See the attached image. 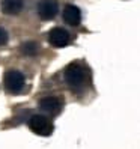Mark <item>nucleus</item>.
<instances>
[{
	"label": "nucleus",
	"mask_w": 140,
	"mask_h": 149,
	"mask_svg": "<svg viewBox=\"0 0 140 149\" xmlns=\"http://www.w3.org/2000/svg\"><path fill=\"white\" fill-rule=\"evenodd\" d=\"M84 77H86L84 68L77 63L69 65L65 69V81L72 89H78V87H81L84 84Z\"/></svg>",
	"instance_id": "obj_1"
},
{
	"label": "nucleus",
	"mask_w": 140,
	"mask_h": 149,
	"mask_svg": "<svg viewBox=\"0 0 140 149\" xmlns=\"http://www.w3.org/2000/svg\"><path fill=\"white\" fill-rule=\"evenodd\" d=\"M69 33L62 29V27H54L48 32V42L51 44L53 47L60 48V47H65L69 44Z\"/></svg>",
	"instance_id": "obj_5"
},
{
	"label": "nucleus",
	"mask_w": 140,
	"mask_h": 149,
	"mask_svg": "<svg viewBox=\"0 0 140 149\" xmlns=\"http://www.w3.org/2000/svg\"><path fill=\"white\" fill-rule=\"evenodd\" d=\"M3 83H5L6 91L9 93H18L24 87V75L20 71L11 69V71H6Z\"/></svg>",
	"instance_id": "obj_3"
},
{
	"label": "nucleus",
	"mask_w": 140,
	"mask_h": 149,
	"mask_svg": "<svg viewBox=\"0 0 140 149\" xmlns=\"http://www.w3.org/2000/svg\"><path fill=\"white\" fill-rule=\"evenodd\" d=\"M62 15H63L65 23H68L69 26H78L81 21V12L74 5H66Z\"/></svg>",
	"instance_id": "obj_6"
},
{
	"label": "nucleus",
	"mask_w": 140,
	"mask_h": 149,
	"mask_svg": "<svg viewBox=\"0 0 140 149\" xmlns=\"http://www.w3.org/2000/svg\"><path fill=\"white\" fill-rule=\"evenodd\" d=\"M59 12V3L56 0H41L38 3V15L42 20H53Z\"/></svg>",
	"instance_id": "obj_4"
},
{
	"label": "nucleus",
	"mask_w": 140,
	"mask_h": 149,
	"mask_svg": "<svg viewBox=\"0 0 140 149\" xmlns=\"http://www.w3.org/2000/svg\"><path fill=\"white\" fill-rule=\"evenodd\" d=\"M39 107L48 115H56L60 110V101L56 96H47V98H42L39 101Z\"/></svg>",
	"instance_id": "obj_7"
},
{
	"label": "nucleus",
	"mask_w": 140,
	"mask_h": 149,
	"mask_svg": "<svg viewBox=\"0 0 140 149\" xmlns=\"http://www.w3.org/2000/svg\"><path fill=\"white\" fill-rule=\"evenodd\" d=\"M29 128L38 136H50L53 133V124L51 120L42 115H33L29 119Z\"/></svg>",
	"instance_id": "obj_2"
},
{
	"label": "nucleus",
	"mask_w": 140,
	"mask_h": 149,
	"mask_svg": "<svg viewBox=\"0 0 140 149\" xmlns=\"http://www.w3.org/2000/svg\"><path fill=\"white\" fill-rule=\"evenodd\" d=\"M38 50H39V45L33 41H27V42L21 44V53L26 56H35L38 53Z\"/></svg>",
	"instance_id": "obj_9"
},
{
	"label": "nucleus",
	"mask_w": 140,
	"mask_h": 149,
	"mask_svg": "<svg viewBox=\"0 0 140 149\" xmlns=\"http://www.w3.org/2000/svg\"><path fill=\"white\" fill-rule=\"evenodd\" d=\"M23 0H2V11L6 15H18L23 11Z\"/></svg>",
	"instance_id": "obj_8"
},
{
	"label": "nucleus",
	"mask_w": 140,
	"mask_h": 149,
	"mask_svg": "<svg viewBox=\"0 0 140 149\" xmlns=\"http://www.w3.org/2000/svg\"><path fill=\"white\" fill-rule=\"evenodd\" d=\"M8 39H9V35H8V32L0 27V45H5V44L8 42Z\"/></svg>",
	"instance_id": "obj_10"
}]
</instances>
